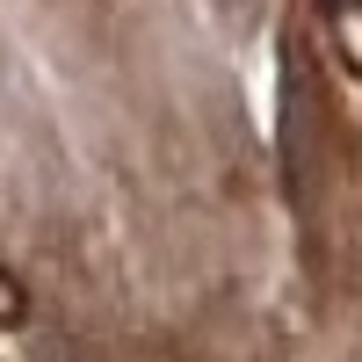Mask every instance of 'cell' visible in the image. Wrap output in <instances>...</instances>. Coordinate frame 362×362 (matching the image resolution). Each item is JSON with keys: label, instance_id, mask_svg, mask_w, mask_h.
<instances>
[{"label": "cell", "instance_id": "6da1fadb", "mask_svg": "<svg viewBox=\"0 0 362 362\" xmlns=\"http://www.w3.org/2000/svg\"><path fill=\"white\" fill-rule=\"evenodd\" d=\"M326 29H334V58L362 80V0H319Z\"/></svg>", "mask_w": 362, "mask_h": 362}, {"label": "cell", "instance_id": "7a4b0ae2", "mask_svg": "<svg viewBox=\"0 0 362 362\" xmlns=\"http://www.w3.org/2000/svg\"><path fill=\"white\" fill-rule=\"evenodd\" d=\"M22 312H29L22 305V283L8 276V261H0V326H22Z\"/></svg>", "mask_w": 362, "mask_h": 362}]
</instances>
